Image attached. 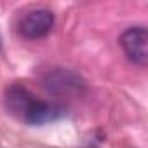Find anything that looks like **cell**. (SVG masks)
<instances>
[{"mask_svg":"<svg viewBox=\"0 0 148 148\" xmlns=\"http://www.w3.org/2000/svg\"><path fill=\"white\" fill-rule=\"evenodd\" d=\"M54 26V14L47 9H32L19 19V32L26 38H42L51 33Z\"/></svg>","mask_w":148,"mask_h":148,"instance_id":"obj_3","label":"cell"},{"mask_svg":"<svg viewBox=\"0 0 148 148\" xmlns=\"http://www.w3.org/2000/svg\"><path fill=\"white\" fill-rule=\"evenodd\" d=\"M120 45L125 56L132 63L139 66H146L148 63V32L145 26H134V28L125 30L120 37Z\"/></svg>","mask_w":148,"mask_h":148,"instance_id":"obj_2","label":"cell"},{"mask_svg":"<svg viewBox=\"0 0 148 148\" xmlns=\"http://www.w3.org/2000/svg\"><path fill=\"white\" fill-rule=\"evenodd\" d=\"M7 106L21 120L33 125L52 122L63 115L61 106L37 99L26 87H21V86H12L7 91Z\"/></svg>","mask_w":148,"mask_h":148,"instance_id":"obj_1","label":"cell"}]
</instances>
